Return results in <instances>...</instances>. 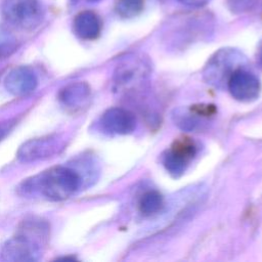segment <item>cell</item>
<instances>
[{
  "mask_svg": "<svg viewBox=\"0 0 262 262\" xmlns=\"http://www.w3.org/2000/svg\"><path fill=\"white\" fill-rule=\"evenodd\" d=\"M82 179L77 171L66 166L52 167L24 182L23 190L48 201H63L75 194Z\"/></svg>",
  "mask_w": 262,
  "mask_h": 262,
  "instance_id": "6da1fadb",
  "label": "cell"
},
{
  "mask_svg": "<svg viewBox=\"0 0 262 262\" xmlns=\"http://www.w3.org/2000/svg\"><path fill=\"white\" fill-rule=\"evenodd\" d=\"M247 63L246 56L235 48H221L208 60L203 76L207 83L221 88L227 85L230 76Z\"/></svg>",
  "mask_w": 262,
  "mask_h": 262,
  "instance_id": "7a4b0ae2",
  "label": "cell"
},
{
  "mask_svg": "<svg viewBox=\"0 0 262 262\" xmlns=\"http://www.w3.org/2000/svg\"><path fill=\"white\" fill-rule=\"evenodd\" d=\"M0 13L10 26L19 30H34L43 20L45 10L41 0H3Z\"/></svg>",
  "mask_w": 262,
  "mask_h": 262,
  "instance_id": "3957f363",
  "label": "cell"
},
{
  "mask_svg": "<svg viewBox=\"0 0 262 262\" xmlns=\"http://www.w3.org/2000/svg\"><path fill=\"white\" fill-rule=\"evenodd\" d=\"M35 224L26 225L24 231L8 239L2 247L1 257L5 261L32 262L41 256V245L36 236L42 235V227L38 226L34 231Z\"/></svg>",
  "mask_w": 262,
  "mask_h": 262,
  "instance_id": "277c9868",
  "label": "cell"
},
{
  "mask_svg": "<svg viewBox=\"0 0 262 262\" xmlns=\"http://www.w3.org/2000/svg\"><path fill=\"white\" fill-rule=\"evenodd\" d=\"M212 28V19L208 13H186L172 19L168 27L166 36L176 38V42L193 41L208 34Z\"/></svg>",
  "mask_w": 262,
  "mask_h": 262,
  "instance_id": "5b68a950",
  "label": "cell"
},
{
  "mask_svg": "<svg viewBox=\"0 0 262 262\" xmlns=\"http://www.w3.org/2000/svg\"><path fill=\"white\" fill-rule=\"evenodd\" d=\"M150 68L146 59L142 56H128L118 66L114 82L118 91L127 92L140 86L148 77Z\"/></svg>",
  "mask_w": 262,
  "mask_h": 262,
  "instance_id": "8992f818",
  "label": "cell"
},
{
  "mask_svg": "<svg viewBox=\"0 0 262 262\" xmlns=\"http://www.w3.org/2000/svg\"><path fill=\"white\" fill-rule=\"evenodd\" d=\"M63 146V140L58 135H47L30 139L23 143L16 154L18 161L32 163L52 157Z\"/></svg>",
  "mask_w": 262,
  "mask_h": 262,
  "instance_id": "52a82bcc",
  "label": "cell"
},
{
  "mask_svg": "<svg viewBox=\"0 0 262 262\" xmlns=\"http://www.w3.org/2000/svg\"><path fill=\"white\" fill-rule=\"evenodd\" d=\"M226 86L233 98L244 102L257 99L261 91L259 79L244 68L236 70L230 76Z\"/></svg>",
  "mask_w": 262,
  "mask_h": 262,
  "instance_id": "ba28073f",
  "label": "cell"
},
{
  "mask_svg": "<svg viewBox=\"0 0 262 262\" xmlns=\"http://www.w3.org/2000/svg\"><path fill=\"white\" fill-rule=\"evenodd\" d=\"M195 154V146L189 140H180L165 151L162 162L166 170L174 177L180 176Z\"/></svg>",
  "mask_w": 262,
  "mask_h": 262,
  "instance_id": "9c48e42d",
  "label": "cell"
},
{
  "mask_svg": "<svg viewBox=\"0 0 262 262\" xmlns=\"http://www.w3.org/2000/svg\"><path fill=\"white\" fill-rule=\"evenodd\" d=\"M100 125L107 133L125 135L134 131L136 119L135 116L126 108L111 107L102 115Z\"/></svg>",
  "mask_w": 262,
  "mask_h": 262,
  "instance_id": "30bf717a",
  "label": "cell"
},
{
  "mask_svg": "<svg viewBox=\"0 0 262 262\" xmlns=\"http://www.w3.org/2000/svg\"><path fill=\"white\" fill-rule=\"evenodd\" d=\"M38 85V79L34 71L28 67L20 66L5 78V88L15 96H24L33 92Z\"/></svg>",
  "mask_w": 262,
  "mask_h": 262,
  "instance_id": "8fae6325",
  "label": "cell"
},
{
  "mask_svg": "<svg viewBox=\"0 0 262 262\" xmlns=\"http://www.w3.org/2000/svg\"><path fill=\"white\" fill-rule=\"evenodd\" d=\"M74 33L83 40L96 39L101 31V20L93 11H82L73 21Z\"/></svg>",
  "mask_w": 262,
  "mask_h": 262,
  "instance_id": "7c38bea8",
  "label": "cell"
},
{
  "mask_svg": "<svg viewBox=\"0 0 262 262\" xmlns=\"http://www.w3.org/2000/svg\"><path fill=\"white\" fill-rule=\"evenodd\" d=\"M90 97V88L84 82H75L64 86L58 93V99L68 108L77 110L86 104Z\"/></svg>",
  "mask_w": 262,
  "mask_h": 262,
  "instance_id": "4fadbf2b",
  "label": "cell"
},
{
  "mask_svg": "<svg viewBox=\"0 0 262 262\" xmlns=\"http://www.w3.org/2000/svg\"><path fill=\"white\" fill-rule=\"evenodd\" d=\"M144 8V0H117L116 13L122 18H133L139 15Z\"/></svg>",
  "mask_w": 262,
  "mask_h": 262,
  "instance_id": "5bb4252c",
  "label": "cell"
},
{
  "mask_svg": "<svg viewBox=\"0 0 262 262\" xmlns=\"http://www.w3.org/2000/svg\"><path fill=\"white\" fill-rule=\"evenodd\" d=\"M163 205V198L162 195L155 190L148 191L143 194L140 201V211L142 214L149 216L160 211Z\"/></svg>",
  "mask_w": 262,
  "mask_h": 262,
  "instance_id": "9a60e30c",
  "label": "cell"
},
{
  "mask_svg": "<svg viewBox=\"0 0 262 262\" xmlns=\"http://www.w3.org/2000/svg\"><path fill=\"white\" fill-rule=\"evenodd\" d=\"M256 2L257 0H226L228 8L235 13L249 10L255 5Z\"/></svg>",
  "mask_w": 262,
  "mask_h": 262,
  "instance_id": "2e32d148",
  "label": "cell"
},
{
  "mask_svg": "<svg viewBox=\"0 0 262 262\" xmlns=\"http://www.w3.org/2000/svg\"><path fill=\"white\" fill-rule=\"evenodd\" d=\"M16 124L15 119H7L0 122V141L3 140Z\"/></svg>",
  "mask_w": 262,
  "mask_h": 262,
  "instance_id": "e0dca14e",
  "label": "cell"
},
{
  "mask_svg": "<svg viewBox=\"0 0 262 262\" xmlns=\"http://www.w3.org/2000/svg\"><path fill=\"white\" fill-rule=\"evenodd\" d=\"M179 3L191 7V8H201L208 4L211 0H177Z\"/></svg>",
  "mask_w": 262,
  "mask_h": 262,
  "instance_id": "ac0fdd59",
  "label": "cell"
},
{
  "mask_svg": "<svg viewBox=\"0 0 262 262\" xmlns=\"http://www.w3.org/2000/svg\"><path fill=\"white\" fill-rule=\"evenodd\" d=\"M6 44H10L9 35L5 30L0 28V50L3 49Z\"/></svg>",
  "mask_w": 262,
  "mask_h": 262,
  "instance_id": "d6986e66",
  "label": "cell"
},
{
  "mask_svg": "<svg viewBox=\"0 0 262 262\" xmlns=\"http://www.w3.org/2000/svg\"><path fill=\"white\" fill-rule=\"evenodd\" d=\"M258 60H259L260 64L262 66V43L260 44L259 49H258Z\"/></svg>",
  "mask_w": 262,
  "mask_h": 262,
  "instance_id": "ffe728a7",
  "label": "cell"
},
{
  "mask_svg": "<svg viewBox=\"0 0 262 262\" xmlns=\"http://www.w3.org/2000/svg\"><path fill=\"white\" fill-rule=\"evenodd\" d=\"M88 2H91V3H95V2H98V1H100V0H87Z\"/></svg>",
  "mask_w": 262,
  "mask_h": 262,
  "instance_id": "44dd1931",
  "label": "cell"
}]
</instances>
